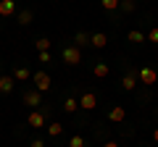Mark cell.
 <instances>
[{"mask_svg": "<svg viewBox=\"0 0 158 147\" xmlns=\"http://www.w3.org/2000/svg\"><path fill=\"white\" fill-rule=\"evenodd\" d=\"M27 121H29V126H34V129H42V126H48V124H45V116L40 113V110H32Z\"/></svg>", "mask_w": 158, "mask_h": 147, "instance_id": "obj_7", "label": "cell"}, {"mask_svg": "<svg viewBox=\"0 0 158 147\" xmlns=\"http://www.w3.org/2000/svg\"><path fill=\"white\" fill-rule=\"evenodd\" d=\"M100 6L106 8V11H116V8L121 6V0H100Z\"/></svg>", "mask_w": 158, "mask_h": 147, "instance_id": "obj_20", "label": "cell"}, {"mask_svg": "<svg viewBox=\"0 0 158 147\" xmlns=\"http://www.w3.org/2000/svg\"><path fill=\"white\" fill-rule=\"evenodd\" d=\"M29 147H45V142H42V139H34V142H32Z\"/></svg>", "mask_w": 158, "mask_h": 147, "instance_id": "obj_25", "label": "cell"}, {"mask_svg": "<svg viewBox=\"0 0 158 147\" xmlns=\"http://www.w3.org/2000/svg\"><path fill=\"white\" fill-rule=\"evenodd\" d=\"M63 63H66V66H79V63H82V50H79L77 45L66 47V50H63Z\"/></svg>", "mask_w": 158, "mask_h": 147, "instance_id": "obj_1", "label": "cell"}, {"mask_svg": "<svg viewBox=\"0 0 158 147\" xmlns=\"http://www.w3.org/2000/svg\"><path fill=\"white\" fill-rule=\"evenodd\" d=\"M32 79H34V89H37V92H48V89H50V76H48L45 71L32 74Z\"/></svg>", "mask_w": 158, "mask_h": 147, "instance_id": "obj_3", "label": "cell"}, {"mask_svg": "<svg viewBox=\"0 0 158 147\" xmlns=\"http://www.w3.org/2000/svg\"><path fill=\"white\" fill-rule=\"evenodd\" d=\"M103 147H121V145H118V142H106Z\"/></svg>", "mask_w": 158, "mask_h": 147, "instance_id": "obj_27", "label": "cell"}, {"mask_svg": "<svg viewBox=\"0 0 158 147\" xmlns=\"http://www.w3.org/2000/svg\"><path fill=\"white\" fill-rule=\"evenodd\" d=\"M137 87V79H135V74H127L124 79H121V89H127V92H132Z\"/></svg>", "mask_w": 158, "mask_h": 147, "instance_id": "obj_12", "label": "cell"}, {"mask_svg": "<svg viewBox=\"0 0 158 147\" xmlns=\"http://www.w3.org/2000/svg\"><path fill=\"white\" fill-rule=\"evenodd\" d=\"M69 147H87V142L82 139V137H79V134H74L71 139H69Z\"/></svg>", "mask_w": 158, "mask_h": 147, "instance_id": "obj_21", "label": "cell"}, {"mask_svg": "<svg viewBox=\"0 0 158 147\" xmlns=\"http://www.w3.org/2000/svg\"><path fill=\"white\" fill-rule=\"evenodd\" d=\"M108 71H111V68H108V63H95V68H92V74H95L98 79H106Z\"/></svg>", "mask_w": 158, "mask_h": 147, "instance_id": "obj_13", "label": "cell"}, {"mask_svg": "<svg viewBox=\"0 0 158 147\" xmlns=\"http://www.w3.org/2000/svg\"><path fill=\"white\" fill-rule=\"evenodd\" d=\"M24 102H27V105H32V108L42 105V92H37V89H29L27 95H24Z\"/></svg>", "mask_w": 158, "mask_h": 147, "instance_id": "obj_6", "label": "cell"}, {"mask_svg": "<svg viewBox=\"0 0 158 147\" xmlns=\"http://www.w3.org/2000/svg\"><path fill=\"white\" fill-rule=\"evenodd\" d=\"M118 8H121L124 13H132V11H135V0H121V6H118Z\"/></svg>", "mask_w": 158, "mask_h": 147, "instance_id": "obj_22", "label": "cell"}, {"mask_svg": "<svg viewBox=\"0 0 158 147\" xmlns=\"http://www.w3.org/2000/svg\"><path fill=\"white\" fill-rule=\"evenodd\" d=\"M13 79L16 81H27V79H32V74H29V68L19 66V68H13Z\"/></svg>", "mask_w": 158, "mask_h": 147, "instance_id": "obj_11", "label": "cell"}, {"mask_svg": "<svg viewBox=\"0 0 158 147\" xmlns=\"http://www.w3.org/2000/svg\"><path fill=\"white\" fill-rule=\"evenodd\" d=\"M63 110H66V113H77V110H79V100H77V97H66Z\"/></svg>", "mask_w": 158, "mask_h": 147, "instance_id": "obj_14", "label": "cell"}, {"mask_svg": "<svg viewBox=\"0 0 158 147\" xmlns=\"http://www.w3.org/2000/svg\"><path fill=\"white\" fill-rule=\"evenodd\" d=\"M37 58H40V63H50V53H37Z\"/></svg>", "mask_w": 158, "mask_h": 147, "instance_id": "obj_24", "label": "cell"}, {"mask_svg": "<svg viewBox=\"0 0 158 147\" xmlns=\"http://www.w3.org/2000/svg\"><path fill=\"white\" fill-rule=\"evenodd\" d=\"M79 108H85V110L98 108V95H95V92H85V95L79 97Z\"/></svg>", "mask_w": 158, "mask_h": 147, "instance_id": "obj_4", "label": "cell"}, {"mask_svg": "<svg viewBox=\"0 0 158 147\" xmlns=\"http://www.w3.org/2000/svg\"><path fill=\"white\" fill-rule=\"evenodd\" d=\"M13 87H16V79H13V76H0V92H3V95L13 92Z\"/></svg>", "mask_w": 158, "mask_h": 147, "instance_id": "obj_10", "label": "cell"}, {"mask_svg": "<svg viewBox=\"0 0 158 147\" xmlns=\"http://www.w3.org/2000/svg\"><path fill=\"white\" fill-rule=\"evenodd\" d=\"M45 129H48V134H50V137H61L63 134V126L58 124V121H56V124H48Z\"/></svg>", "mask_w": 158, "mask_h": 147, "instance_id": "obj_19", "label": "cell"}, {"mask_svg": "<svg viewBox=\"0 0 158 147\" xmlns=\"http://www.w3.org/2000/svg\"><path fill=\"white\" fill-rule=\"evenodd\" d=\"M127 37H129V42H145V40H148V34H142L140 29H132Z\"/></svg>", "mask_w": 158, "mask_h": 147, "instance_id": "obj_18", "label": "cell"}, {"mask_svg": "<svg viewBox=\"0 0 158 147\" xmlns=\"http://www.w3.org/2000/svg\"><path fill=\"white\" fill-rule=\"evenodd\" d=\"M74 42H77V47L82 50L85 45H90V34H85V32H77V37H74Z\"/></svg>", "mask_w": 158, "mask_h": 147, "instance_id": "obj_17", "label": "cell"}, {"mask_svg": "<svg viewBox=\"0 0 158 147\" xmlns=\"http://www.w3.org/2000/svg\"><path fill=\"white\" fill-rule=\"evenodd\" d=\"M32 21H34V13L32 11H21V13H19V24H21V26H29Z\"/></svg>", "mask_w": 158, "mask_h": 147, "instance_id": "obj_16", "label": "cell"}, {"mask_svg": "<svg viewBox=\"0 0 158 147\" xmlns=\"http://www.w3.org/2000/svg\"><path fill=\"white\" fill-rule=\"evenodd\" d=\"M148 42H153V45H158V26H153L150 32H148Z\"/></svg>", "mask_w": 158, "mask_h": 147, "instance_id": "obj_23", "label": "cell"}, {"mask_svg": "<svg viewBox=\"0 0 158 147\" xmlns=\"http://www.w3.org/2000/svg\"><path fill=\"white\" fill-rule=\"evenodd\" d=\"M153 142H156V145H158V126H156V129H153Z\"/></svg>", "mask_w": 158, "mask_h": 147, "instance_id": "obj_26", "label": "cell"}, {"mask_svg": "<svg viewBox=\"0 0 158 147\" xmlns=\"http://www.w3.org/2000/svg\"><path fill=\"white\" fill-rule=\"evenodd\" d=\"M0 16L3 18L16 16V0H0Z\"/></svg>", "mask_w": 158, "mask_h": 147, "instance_id": "obj_5", "label": "cell"}, {"mask_svg": "<svg viewBox=\"0 0 158 147\" xmlns=\"http://www.w3.org/2000/svg\"><path fill=\"white\" fill-rule=\"evenodd\" d=\"M90 45L92 47H98V50H103V47L108 45V37L103 32H98V34H90Z\"/></svg>", "mask_w": 158, "mask_h": 147, "instance_id": "obj_9", "label": "cell"}, {"mask_svg": "<svg viewBox=\"0 0 158 147\" xmlns=\"http://www.w3.org/2000/svg\"><path fill=\"white\" fill-rule=\"evenodd\" d=\"M50 45H53V42L48 40V37H40V40H34V47H37V53H45V50H50Z\"/></svg>", "mask_w": 158, "mask_h": 147, "instance_id": "obj_15", "label": "cell"}, {"mask_svg": "<svg viewBox=\"0 0 158 147\" xmlns=\"http://www.w3.org/2000/svg\"><path fill=\"white\" fill-rule=\"evenodd\" d=\"M137 79H140L142 84H156V81H158V71L150 68V66H142L140 71H137Z\"/></svg>", "mask_w": 158, "mask_h": 147, "instance_id": "obj_2", "label": "cell"}, {"mask_svg": "<svg viewBox=\"0 0 158 147\" xmlns=\"http://www.w3.org/2000/svg\"><path fill=\"white\" fill-rule=\"evenodd\" d=\"M108 118H111L113 124H121V121L127 118V110H124L121 105H113V108H111V113H108Z\"/></svg>", "mask_w": 158, "mask_h": 147, "instance_id": "obj_8", "label": "cell"}]
</instances>
